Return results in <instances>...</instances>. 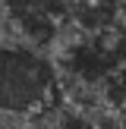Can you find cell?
<instances>
[{
    "instance_id": "cell-1",
    "label": "cell",
    "mask_w": 126,
    "mask_h": 129,
    "mask_svg": "<svg viewBox=\"0 0 126 129\" xmlns=\"http://www.w3.org/2000/svg\"><path fill=\"white\" fill-rule=\"evenodd\" d=\"M60 101V73L41 47L0 41V117H35Z\"/></svg>"
},
{
    "instance_id": "cell-2",
    "label": "cell",
    "mask_w": 126,
    "mask_h": 129,
    "mask_svg": "<svg viewBox=\"0 0 126 129\" xmlns=\"http://www.w3.org/2000/svg\"><path fill=\"white\" fill-rule=\"evenodd\" d=\"M120 66L117 50H113L110 31L107 35H85L79 31L63 44L60 54V73L66 85H85V88H101L104 79Z\"/></svg>"
},
{
    "instance_id": "cell-3",
    "label": "cell",
    "mask_w": 126,
    "mask_h": 129,
    "mask_svg": "<svg viewBox=\"0 0 126 129\" xmlns=\"http://www.w3.org/2000/svg\"><path fill=\"white\" fill-rule=\"evenodd\" d=\"M110 41H113V50H117L120 66H126V25H123V22L110 31Z\"/></svg>"
},
{
    "instance_id": "cell-4",
    "label": "cell",
    "mask_w": 126,
    "mask_h": 129,
    "mask_svg": "<svg viewBox=\"0 0 126 129\" xmlns=\"http://www.w3.org/2000/svg\"><path fill=\"white\" fill-rule=\"evenodd\" d=\"M120 22L126 25V0H120Z\"/></svg>"
},
{
    "instance_id": "cell-5",
    "label": "cell",
    "mask_w": 126,
    "mask_h": 129,
    "mask_svg": "<svg viewBox=\"0 0 126 129\" xmlns=\"http://www.w3.org/2000/svg\"><path fill=\"white\" fill-rule=\"evenodd\" d=\"M0 22H3V10H0Z\"/></svg>"
}]
</instances>
